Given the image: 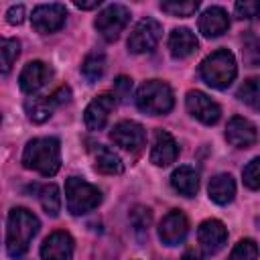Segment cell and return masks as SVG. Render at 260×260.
<instances>
[{
	"label": "cell",
	"instance_id": "cell-35",
	"mask_svg": "<svg viewBox=\"0 0 260 260\" xmlns=\"http://www.w3.org/2000/svg\"><path fill=\"white\" fill-rule=\"evenodd\" d=\"M6 20H8V24H20L24 20V6L22 4L10 6L6 12Z\"/></svg>",
	"mask_w": 260,
	"mask_h": 260
},
{
	"label": "cell",
	"instance_id": "cell-29",
	"mask_svg": "<svg viewBox=\"0 0 260 260\" xmlns=\"http://www.w3.org/2000/svg\"><path fill=\"white\" fill-rule=\"evenodd\" d=\"M228 260H258V246H256V242L250 240V238L240 240L234 246V250L230 252Z\"/></svg>",
	"mask_w": 260,
	"mask_h": 260
},
{
	"label": "cell",
	"instance_id": "cell-21",
	"mask_svg": "<svg viewBox=\"0 0 260 260\" xmlns=\"http://www.w3.org/2000/svg\"><path fill=\"white\" fill-rule=\"evenodd\" d=\"M207 193H209V199L217 205H228L234 201L236 197V181L232 175L228 173H221V175H215L211 181H209V187H207Z\"/></svg>",
	"mask_w": 260,
	"mask_h": 260
},
{
	"label": "cell",
	"instance_id": "cell-20",
	"mask_svg": "<svg viewBox=\"0 0 260 260\" xmlns=\"http://www.w3.org/2000/svg\"><path fill=\"white\" fill-rule=\"evenodd\" d=\"M197 47H199L197 37L185 26L175 28L169 37V51L175 59H187L189 55H193L197 51Z\"/></svg>",
	"mask_w": 260,
	"mask_h": 260
},
{
	"label": "cell",
	"instance_id": "cell-30",
	"mask_svg": "<svg viewBox=\"0 0 260 260\" xmlns=\"http://www.w3.org/2000/svg\"><path fill=\"white\" fill-rule=\"evenodd\" d=\"M242 179H244V185L252 191H258L260 189V156L252 158L244 171H242Z\"/></svg>",
	"mask_w": 260,
	"mask_h": 260
},
{
	"label": "cell",
	"instance_id": "cell-22",
	"mask_svg": "<svg viewBox=\"0 0 260 260\" xmlns=\"http://www.w3.org/2000/svg\"><path fill=\"white\" fill-rule=\"evenodd\" d=\"M171 185L177 193H181L183 197H195L197 189H199V175L193 167H179L173 175H171Z\"/></svg>",
	"mask_w": 260,
	"mask_h": 260
},
{
	"label": "cell",
	"instance_id": "cell-12",
	"mask_svg": "<svg viewBox=\"0 0 260 260\" xmlns=\"http://www.w3.org/2000/svg\"><path fill=\"white\" fill-rule=\"evenodd\" d=\"M185 104H187L189 114H191L193 118H197L199 122L207 124V126L215 124V122L219 120V116H221L219 106H217L207 93H203V91L191 89V91L187 93V98H185Z\"/></svg>",
	"mask_w": 260,
	"mask_h": 260
},
{
	"label": "cell",
	"instance_id": "cell-33",
	"mask_svg": "<svg viewBox=\"0 0 260 260\" xmlns=\"http://www.w3.org/2000/svg\"><path fill=\"white\" fill-rule=\"evenodd\" d=\"M244 61L250 67H260V39H252L244 47Z\"/></svg>",
	"mask_w": 260,
	"mask_h": 260
},
{
	"label": "cell",
	"instance_id": "cell-2",
	"mask_svg": "<svg viewBox=\"0 0 260 260\" xmlns=\"http://www.w3.org/2000/svg\"><path fill=\"white\" fill-rule=\"evenodd\" d=\"M22 165L28 171L53 177L61 169V142L53 136L28 140L22 152Z\"/></svg>",
	"mask_w": 260,
	"mask_h": 260
},
{
	"label": "cell",
	"instance_id": "cell-7",
	"mask_svg": "<svg viewBox=\"0 0 260 260\" xmlns=\"http://www.w3.org/2000/svg\"><path fill=\"white\" fill-rule=\"evenodd\" d=\"M71 100V89L67 85L59 87L57 91H53L51 95H39V98H28L24 102V110L26 116L35 122V124H43L51 118V114L55 112L57 106L67 104Z\"/></svg>",
	"mask_w": 260,
	"mask_h": 260
},
{
	"label": "cell",
	"instance_id": "cell-14",
	"mask_svg": "<svg viewBox=\"0 0 260 260\" xmlns=\"http://www.w3.org/2000/svg\"><path fill=\"white\" fill-rule=\"evenodd\" d=\"M225 140L236 148H250L258 140L256 126L248 118L234 116V118H230V122L225 126Z\"/></svg>",
	"mask_w": 260,
	"mask_h": 260
},
{
	"label": "cell",
	"instance_id": "cell-32",
	"mask_svg": "<svg viewBox=\"0 0 260 260\" xmlns=\"http://www.w3.org/2000/svg\"><path fill=\"white\" fill-rule=\"evenodd\" d=\"M234 10H236L238 18L250 20V18H256L260 14V2L258 0H240V2H236Z\"/></svg>",
	"mask_w": 260,
	"mask_h": 260
},
{
	"label": "cell",
	"instance_id": "cell-31",
	"mask_svg": "<svg viewBox=\"0 0 260 260\" xmlns=\"http://www.w3.org/2000/svg\"><path fill=\"white\" fill-rule=\"evenodd\" d=\"M130 221L134 225L136 232H142V230H148L150 221H152V213L148 207H142V205H136L132 211H130Z\"/></svg>",
	"mask_w": 260,
	"mask_h": 260
},
{
	"label": "cell",
	"instance_id": "cell-15",
	"mask_svg": "<svg viewBox=\"0 0 260 260\" xmlns=\"http://www.w3.org/2000/svg\"><path fill=\"white\" fill-rule=\"evenodd\" d=\"M116 108V95L112 93H102L98 98H93L89 102V106L85 108V126L89 130H102L112 114V110Z\"/></svg>",
	"mask_w": 260,
	"mask_h": 260
},
{
	"label": "cell",
	"instance_id": "cell-1",
	"mask_svg": "<svg viewBox=\"0 0 260 260\" xmlns=\"http://www.w3.org/2000/svg\"><path fill=\"white\" fill-rule=\"evenodd\" d=\"M39 228H41V221L39 217L24 209V207H14L10 209L8 213V223H6V252L10 258H20L32 238L39 234Z\"/></svg>",
	"mask_w": 260,
	"mask_h": 260
},
{
	"label": "cell",
	"instance_id": "cell-25",
	"mask_svg": "<svg viewBox=\"0 0 260 260\" xmlns=\"http://www.w3.org/2000/svg\"><path fill=\"white\" fill-rule=\"evenodd\" d=\"M39 199H41V205L45 209L47 215L51 217H57L59 211H61V195H59V187L57 185H45L39 193Z\"/></svg>",
	"mask_w": 260,
	"mask_h": 260
},
{
	"label": "cell",
	"instance_id": "cell-10",
	"mask_svg": "<svg viewBox=\"0 0 260 260\" xmlns=\"http://www.w3.org/2000/svg\"><path fill=\"white\" fill-rule=\"evenodd\" d=\"M67 18V8L63 4H41L32 10V26L41 35H49L59 30L65 24Z\"/></svg>",
	"mask_w": 260,
	"mask_h": 260
},
{
	"label": "cell",
	"instance_id": "cell-4",
	"mask_svg": "<svg viewBox=\"0 0 260 260\" xmlns=\"http://www.w3.org/2000/svg\"><path fill=\"white\" fill-rule=\"evenodd\" d=\"M136 106L140 112L150 114V116H160L173 110L175 106V98H173V89L169 83L160 81V79H150L144 81L138 91H136Z\"/></svg>",
	"mask_w": 260,
	"mask_h": 260
},
{
	"label": "cell",
	"instance_id": "cell-36",
	"mask_svg": "<svg viewBox=\"0 0 260 260\" xmlns=\"http://www.w3.org/2000/svg\"><path fill=\"white\" fill-rule=\"evenodd\" d=\"M102 4V0H89V2H83V0H75V6L81 8V10H91V8H98Z\"/></svg>",
	"mask_w": 260,
	"mask_h": 260
},
{
	"label": "cell",
	"instance_id": "cell-16",
	"mask_svg": "<svg viewBox=\"0 0 260 260\" xmlns=\"http://www.w3.org/2000/svg\"><path fill=\"white\" fill-rule=\"evenodd\" d=\"M73 238L67 232H53L41 246V260H71Z\"/></svg>",
	"mask_w": 260,
	"mask_h": 260
},
{
	"label": "cell",
	"instance_id": "cell-9",
	"mask_svg": "<svg viewBox=\"0 0 260 260\" xmlns=\"http://www.w3.org/2000/svg\"><path fill=\"white\" fill-rule=\"evenodd\" d=\"M110 138L116 146L128 150V152H138L142 146H144V140H146V132L144 128L134 122V120H122L118 122L112 132H110Z\"/></svg>",
	"mask_w": 260,
	"mask_h": 260
},
{
	"label": "cell",
	"instance_id": "cell-27",
	"mask_svg": "<svg viewBox=\"0 0 260 260\" xmlns=\"http://www.w3.org/2000/svg\"><path fill=\"white\" fill-rule=\"evenodd\" d=\"M199 8L197 0H187V2H179V0H167L160 2V10L171 14V16H191L195 14Z\"/></svg>",
	"mask_w": 260,
	"mask_h": 260
},
{
	"label": "cell",
	"instance_id": "cell-24",
	"mask_svg": "<svg viewBox=\"0 0 260 260\" xmlns=\"http://www.w3.org/2000/svg\"><path fill=\"white\" fill-rule=\"evenodd\" d=\"M106 71V55L102 51H91L83 63H81V73L87 81H98Z\"/></svg>",
	"mask_w": 260,
	"mask_h": 260
},
{
	"label": "cell",
	"instance_id": "cell-6",
	"mask_svg": "<svg viewBox=\"0 0 260 260\" xmlns=\"http://www.w3.org/2000/svg\"><path fill=\"white\" fill-rule=\"evenodd\" d=\"M128 22H130V10L124 4H110L98 14L93 26L108 43H114Z\"/></svg>",
	"mask_w": 260,
	"mask_h": 260
},
{
	"label": "cell",
	"instance_id": "cell-11",
	"mask_svg": "<svg viewBox=\"0 0 260 260\" xmlns=\"http://www.w3.org/2000/svg\"><path fill=\"white\" fill-rule=\"evenodd\" d=\"M189 234V219L181 209H171L160 225H158V238L165 246H177L181 244Z\"/></svg>",
	"mask_w": 260,
	"mask_h": 260
},
{
	"label": "cell",
	"instance_id": "cell-18",
	"mask_svg": "<svg viewBox=\"0 0 260 260\" xmlns=\"http://www.w3.org/2000/svg\"><path fill=\"white\" fill-rule=\"evenodd\" d=\"M177 154H179V146L175 138L167 130H156L150 148V162L156 167H167L177 160Z\"/></svg>",
	"mask_w": 260,
	"mask_h": 260
},
{
	"label": "cell",
	"instance_id": "cell-37",
	"mask_svg": "<svg viewBox=\"0 0 260 260\" xmlns=\"http://www.w3.org/2000/svg\"><path fill=\"white\" fill-rule=\"evenodd\" d=\"M181 260H205V258H203L199 252H195V250H187Z\"/></svg>",
	"mask_w": 260,
	"mask_h": 260
},
{
	"label": "cell",
	"instance_id": "cell-26",
	"mask_svg": "<svg viewBox=\"0 0 260 260\" xmlns=\"http://www.w3.org/2000/svg\"><path fill=\"white\" fill-rule=\"evenodd\" d=\"M238 98H240V102L248 104L250 108L260 110V77L246 79L238 89Z\"/></svg>",
	"mask_w": 260,
	"mask_h": 260
},
{
	"label": "cell",
	"instance_id": "cell-13",
	"mask_svg": "<svg viewBox=\"0 0 260 260\" xmlns=\"http://www.w3.org/2000/svg\"><path fill=\"white\" fill-rule=\"evenodd\" d=\"M199 246L205 254H217L228 242V230L219 219H205L197 230Z\"/></svg>",
	"mask_w": 260,
	"mask_h": 260
},
{
	"label": "cell",
	"instance_id": "cell-5",
	"mask_svg": "<svg viewBox=\"0 0 260 260\" xmlns=\"http://www.w3.org/2000/svg\"><path fill=\"white\" fill-rule=\"evenodd\" d=\"M65 199H67V209L73 215H83L102 203V193L91 183L79 177H69L65 181Z\"/></svg>",
	"mask_w": 260,
	"mask_h": 260
},
{
	"label": "cell",
	"instance_id": "cell-34",
	"mask_svg": "<svg viewBox=\"0 0 260 260\" xmlns=\"http://www.w3.org/2000/svg\"><path fill=\"white\" fill-rule=\"evenodd\" d=\"M130 91H132V79L126 77V75L116 77V81H114V95L120 98V100H128Z\"/></svg>",
	"mask_w": 260,
	"mask_h": 260
},
{
	"label": "cell",
	"instance_id": "cell-8",
	"mask_svg": "<svg viewBox=\"0 0 260 260\" xmlns=\"http://www.w3.org/2000/svg\"><path fill=\"white\" fill-rule=\"evenodd\" d=\"M160 35H162V26L158 20L142 18L140 22H136V26L132 28V32L128 37V51L130 53H148L156 47V43L160 41Z\"/></svg>",
	"mask_w": 260,
	"mask_h": 260
},
{
	"label": "cell",
	"instance_id": "cell-3",
	"mask_svg": "<svg viewBox=\"0 0 260 260\" xmlns=\"http://www.w3.org/2000/svg\"><path fill=\"white\" fill-rule=\"evenodd\" d=\"M199 75L201 79L215 89H225L232 85V81L238 75V65L236 57L228 49H217L211 55H207L201 65H199Z\"/></svg>",
	"mask_w": 260,
	"mask_h": 260
},
{
	"label": "cell",
	"instance_id": "cell-23",
	"mask_svg": "<svg viewBox=\"0 0 260 260\" xmlns=\"http://www.w3.org/2000/svg\"><path fill=\"white\" fill-rule=\"evenodd\" d=\"M95 171H100L104 175H120V173H124V162L112 148L98 146V150H95Z\"/></svg>",
	"mask_w": 260,
	"mask_h": 260
},
{
	"label": "cell",
	"instance_id": "cell-28",
	"mask_svg": "<svg viewBox=\"0 0 260 260\" xmlns=\"http://www.w3.org/2000/svg\"><path fill=\"white\" fill-rule=\"evenodd\" d=\"M0 53H2V73L6 75L12 69L18 55H20V43L16 39H4L2 47H0Z\"/></svg>",
	"mask_w": 260,
	"mask_h": 260
},
{
	"label": "cell",
	"instance_id": "cell-17",
	"mask_svg": "<svg viewBox=\"0 0 260 260\" xmlns=\"http://www.w3.org/2000/svg\"><path fill=\"white\" fill-rule=\"evenodd\" d=\"M53 71L47 63L43 61H30L24 65V69L18 75V85L24 93H35L39 91L43 85H47V81L51 79Z\"/></svg>",
	"mask_w": 260,
	"mask_h": 260
},
{
	"label": "cell",
	"instance_id": "cell-19",
	"mask_svg": "<svg viewBox=\"0 0 260 260\" xmlns=\"http://www.w3.org/2000/svg\"><path fill=\"white\" fill-rule=\"evenodd\" d=\"M228 28H230V18H228V12L221 6H209L199 16V32L205 39L221 37Z\"/></svg>",
	"mask_w": 260,
	"mask_h": 260
}]
</instances>
